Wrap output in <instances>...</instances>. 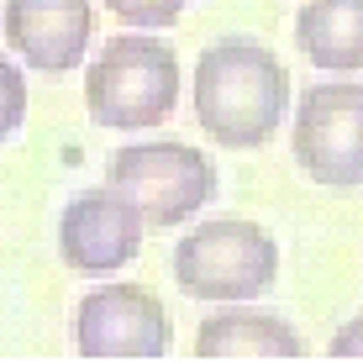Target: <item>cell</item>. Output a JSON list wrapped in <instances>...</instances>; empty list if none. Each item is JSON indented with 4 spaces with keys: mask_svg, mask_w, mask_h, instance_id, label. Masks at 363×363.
Returning a JSON list of instances; mask_svg holds the SVG:
<instances>
[{
    "mask_svg": "<svg viewBox=\"0 0 363 363\" xmlns=\"http://www.w3.org/2000/svg\"><path fill=\"white\" fill-rule=\"evenodd\" d=\"M300 53L327 74L363 69V0H306L295 16Z\"/></svg>",
    "mask_w": 363,
    "mask_h": 363,
    "instance_id": "obj_10",
    "label": "cell"
},
{
    "mask_svg": "<svg viewBox=\"0 0 363 363\" xmlns=\"http://www.w3.org/2000/svg\"><path fill=\"white\" fill-rule=\"evenodd\" d=\"M295 164L327 190H363V84L321 79L300 95Z\"/></svg>",
    "mask_w": 363,
    "mask_h": 363,
    "instance_id": "obj_5",
    "label": "cell"
},
{
    "mask_svg": "<svg viewBox=\"0 0 363 363\" xmlns=\"http://www.w3.org/2000/svg\"><path fill=\"white\" fill-rule=\"evenodd\" d=\"M179 106V53L153 32L100 43L84 69V111L106 132H153Z\"/></svg>",
    "mask_w": 363,
    "mask_h": 363,
    "instance_id": "obj_2",
    "label": "cell"
},
{
    "mask_svg": "<svg viewBox=\"0 0 363 363\" xmlns=\"http://www.w3.org/2000/svg\"><path fill=\"white\" fill-rule=\"evenodd\" d=\"M21 121H27V74L0 53V143L21 132Z\"/></svg>",
    "mask_w": 363,
    "mask_h": 363,
    "instance_id": "obj_12",
    "label": "cell"
},
{
    "mask_svg": "<svg viewBox=\"0 0 363 363\" xmlns=\"http://www.w3.org/2000/svg\"><path fill=\"white\" fill-rule=\"evenodd\" d=\"M195 358H306V342L295 337L290 321L237 300V306L200 321Z\"/></svg>",
    "mask_w": 363,
    "mask_h": 363,
    "instance_id": "obj_9",
    "label": "cell"
},
{
    "mask_svg": "<svg viewBox=\"0 0 363 363\" xmlns=\"http://www.w3.org/2000/svg\"><path fill=\"white\" fill-rule=\"evenodd\" d=\"M106 6L116 21H127L137 32H164L190 11V0H106Z\"/></svg>",
    "mask_w": 363,
    "mask_h": 363,
    "instance_id": "obj_11",
    "label": "cell"
},
{
    "mask_svg": "<svg viewBox=\"0 0 363 363\" xmlns=\"http://www.w3.org/2000/svg\"><path fill=\"white\" fill-rule=\"evenodd\" d=\"M174 321L164 300L143 284H100L74 311V353L79 358H164Z\"/></svg>",
    "mask_w": 363,
    "mask_h": 363,
    "instance_id": "obj_6",
    "label": "cell"
},
{
    "mask_svg": "<svg viewBox=\"0 0 363 363\" xmlns=\"http://www.w3.org/2000/svg\"><path fill=\"white\" fill-rule=\"evenodd\" d=\"M169 274L190 300H216V306L258 300L279 279V242L264 221L211 216L179 237V247L169 253Z\"/></svg>",
    "mask_w": 363,
    "mask_h": 363,
    "instance_id": "obj_3",
    "label": "cell"
},
{
    "mask_svg": "<svg viewBox=\"0 0 363 363\" xmlns=\"http://www.w3.org/2000/svg\"><path fill=\"white\" fill-rule=\"evenodd\" d=\"M143 247V216L121 190H79L58 216V258L74 274H116Z\"/></svg>",
    "mask_w": 363,
    "mask_h": 363,
    "instance_id": "obj_7",
    "label": "cell"
},
{
    "mask_svg": "<svg viewBox=\"0 0 363 363\" xmlns=\"http://www.w3.org/2000/svg\"><path fill=\"white\" fill-rule=\"evenodd\" d=\"M327 358H363V316H353L347 327H337V332H332Z\"/></svg>",
    "mask_w": 363,
    "mask_h": 363,
    "instance_id": "obj_13",
    "label": "cell"
},
{
    "mask_svg": "<svg viewBox=\"0 0 363 363\" xmlns=\"http://www.w3.org/2000/svg\"><path fill=\"white\" fill-rule=\"evenodd\" d=\"M195 121L221 147H264L290 111V69L258 37H216L190 74Z\"/></svg>",
    "mask_w": 363,
    "mask_h": 363,
    "instance_id": "obj_1",
    "label": "cell"
},
{
    "mask_svg": "<svg viewBox=\"0 0 363 363\" xmlns=\"http://www.w3.org/2000/svg\"><path fill=\"white\" fill-rule=\"evenodd\" d=\"M6 48L37 74H69L95 43L90 0H6Z\"/></svg>",
    "mask_w": 363,
    "mask_h": 363,
    "instance_id": "obj_8",
    "label": "cell"
},
{
    "mask_svg": "<svg viewBox=\"0 0 363 363\" xmlns=\"http://www.w3.org/2000/svg\"><path fill=\"white\" fill-rule=\"evenodd\" d=\"M106 184L121 190L137 206L143 227H179L200 216L216 200V164L190 143H169V137H143L111 153Z\"/></svg>",
    "mask_w": 363,
    "mask_h": 363,
    "instance_id": "obj_4",
    "label": "cell"
}]
</instances>
